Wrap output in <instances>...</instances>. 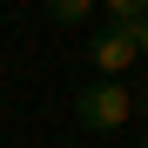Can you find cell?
<instances>
[{"instance_id": "cell-3", "label": "cell", "mask_w": 148, "mask_h": 148, "mask_svg": "<svg viewBox=\"0 0 148 148\" xmlns=\"http://www.w3.org/2000/svg\"><path fill=\"white\" fill-rule=\"evenodd\" d=\"M88 14H94V0H47V20L54 27H88Z\"/></svg>"}, {"instance_id": "cell-4", "label": "cell", "mask_w": 148, "mask_h": 148, "mask_svg": "<svg viewBox=\"0 0 148 148\" xmlns=\"http://www.w3.org/2000/svg\"><path fill=\"white\" fill-rule=\"evenodd\" d=\"M94 7H108V20H121V27H135V20L148 14V0H94Z\"/></svg>"}, {"instance_id": "cell-1", "label": "cell", "mask_w": 148, "mask_h": 148, "mask_svg": "<svg viewBox=\"0 0 148 148\" xmlns=\"http://www.w3.org/2000/svg\"><path fill=\"white\" fill-rule=\"evenodd\" d=\"M128 114H135V88H128V81H94V88L74 94V121H81L88 135L128 128Z\"/></svg>"}, {"instance_id": "cell-5", "label": "cell", "mask_w": 148, "mask_h": 148, "mask_svg": "<svg viewBox=\"0 0 148 148\" xmlns=\"http://www.w3.org/2000/svg\"><path fill=\"white\" fill-rule=\"evenodd\" d=\"M135 47H141V61H148V14L135 20Z\"/></svg>"}, {"instance_id": "cell-2", "label": "cell", "mask_w": 148, "mask_h": 148, "mask_svg": "<svg viewBox=\"0 0 148 148\" xmlns=\"http://www.w3.org/2000/svg\"><path fill=\"white\" fill-rule=\"evenodd\" d=\"M141 61V47H135V27H121V20H108L101 34H88V67L101 74V81H121Z\"/></svg>"}, {"instance_id": "cell-6", "label": "cell", "mask_w": 148, "mask_h": 148, "mask_svg": "<svg viewBox=\"0 0 148 148\" xmlns=\"http://www.w3.org/2000/svg\"><path fill=\"white\" fill-rule=\"evenodd\" d=\"M141 148H148V141H141Z\"/></svg>"}]
</instances>
